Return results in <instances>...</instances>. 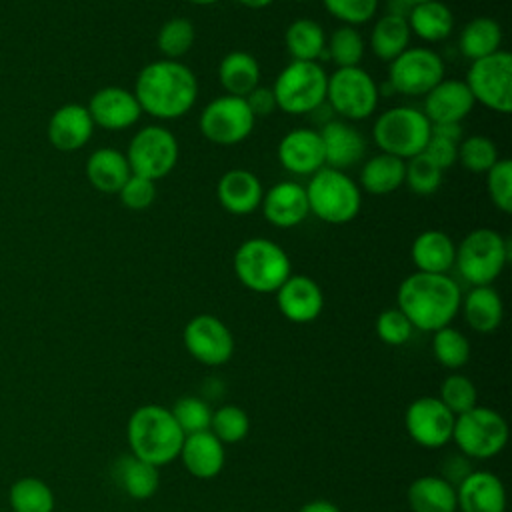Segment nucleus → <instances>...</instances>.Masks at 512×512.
I'll use <instances>...</instances> for the list:
<instances>
[{"mask_svg": "<svg viewBox=\"0 0 512 512\" xmlns=\"http://www.w3.org/2000/svg\"><path fill=\"white\" fill-rule=\"evenodd\" d=\"M140 110L156 120H176L192 110L198 98L196 74L180 60H154L134 82Z\"/></svg>", "mask_w": 512, "mask_h": 512, "instance_id": "1", "label": "nucleus"}, {"mask_svg": "<svg viewBox=\"0 0 512 512\" xmlns=\"http://www.w3.org/2000/svg\"><path fill=\"white\" fill-rule=\"evenodd\" d=\"M396 302L414 328L436 332L450 326L458 314L462 290L448 274L412 272L400 282Z\"/></svg>", "mask_w": 512, "mask_h": 512, "instance_id": "2", "label": "nucleus"}, {"mask_svg": "<svg viewBox=\"0 0 512 512\" xmlns=\"http://www.w3.org/2000/svg\"><path fill=\"white\" fill-rule=\"evenodd\" d=\"M126 438L134 456L160 468L178 458L184 432L176 424L170 408L144 404L128 418Z\"/></svg>", "mask_w": 512, "mask_h": 512, "instance_id": "3", "label": "nucleus"}, {"mask_svg": "<svg viewBox=\"0 0 512 512\" xmlns=\"http://www.w3.org/2000/svg\"><path fill=\"white\" fill-rule=\"evenodd\" d=\"M232 268L240 284L258 294L276 292L292 274L290 256L270 238L244 240L234 252Z\"/></svg>", "mask_w": 512, "mask_h": 512, "instance_id": "4", "label": "nucleus"}, {"mask_svg": "<svg viewBox=\"0 0 512 512\" xmlns=\"http://www.w3.org/2000/svg\"><path fill=\"white\" fill-rule=\"evenodd\" d=\"M304 192L308 210L326 224L352 222L362 208L360 186L344 170L330 166L314 172Z\"/></svg>", "mask_w": 512, "mask_h": 512, "instance_id": "5", "label": "nucleus"}, {"mask_svg": "<svg viewBox=\"0 0 512 512\" xmlns=\"http://www.w3.org/2000/svg\"><path fill=\"white\" fill-rule=\"evenodd\" d=\"M510 260V240L494 228L470 230L456 246L454 266L472 286L492 284Z\"/></svg>", "mask_w": 512, "mask_h": 512, "instance_id": "6", "label": "nucleus"}, {"mask_svg": "<svg viewBox=\"0 0 512 512\" xmlns=\"http://www.w3.org/2000/svg\"><path fill=\"white\" fill-rule=\"evenodd\" d=\"M328 74L318 62H288L276 76L272 94L276 108L290 114L302 116L312 114L326 104Z\"/></svg>", "mask_w": 512, "mask_h": 512, "instance_id": "7", "label": "nucleus"}, {"mask_svg": "<svg viewBox=\"0 0 512 512\" xmlns=\"http://www.w3.org/2000/svg\"><path fill=\"white\" fill-rule=\"evenodd\" d=\"M430 126L422 110L414 106H392L374 120L372 138L382 152L406 162L424 152L430 140Z\"/></svg>", "mask_w": 512, "mask_h": 512, "instance_id": "8", "label": "nucleus"}, {"mask_svg": "<svg viewBox=\"0 0 512 512\" xmlns=\"http://www.w3.org/2000/svg\"><path fill=\"white\" fill-rule=\"evenodd\" d=\"M452 440L464 456L492 458L500 454L508 442V424L504 416L486 406H474L454 418Z\"/></svg>", "mask_w": 512, "mask_h": 512, "instance_id": "9", "label": "nucleus"}, {"mask_svg": "<svg viewBox=\"0 0 512 512\" xmlns=\"http://www.w3.org/2000/svg\"><path fill=\"white\" fill-rule=\"evenodd\" d=\"M380 100V88L360 66L336 68L328 76L326 102L342 120H366L374 114Z\"/></svg>", "mask_w": 512, "mask_h": 512, "instance_id": "10", "label": "nucleus"}, {"mask_svg": "<svg viewBox=\"0 0 512 512\" xmlns=\"http://www.w3.org/2000/svg\"><path fill=\"white\" fill-rule=\"evenodd\" d=\"M464 82L474 102L498 114L512 112V56L508 50L500 48L470 62Z\"/></svg>", "mask_w": 512, "mask_h": 512, "instance_id": "11", "label": "nucleus"}, {"mask_svg": "<svg viewBox=\"0 0 512 512\" xmlns=\"http://www.w3.org/2000/svg\"><path fill=\"white\" fill-rule=\"evenodd\" d=\"M178 152V140L166 126L148 124L128 142L126 160L132 174L156 182L176 168Z\"/></svg>", "mask_w": 512, "mask_h": 512, "instance_id": "12", "label": "nucleus"}, {"mask_svg": "<svg viewBox=\"0 0 512 512\" xmlns=\"http://www.w3.org/2000/svg\"><path fill=\"white\" fill-rule=\"evenodd\" d=\"M256 118L246 100L232 94H222L210 100L198 118L202 136L220 146H234L244 142L254 130Z\"/></svg>", "mask_w": 512, "mask_h": 512, "instance_id": "13", "label": "nucleus"}, {"mask_svg": "<svg viewBox=\"0 0 512 512\" xmlns=\"http://www.w3.org/2000/svg\"><path fill=\"white\" fill-rule=\"evenodd\" d=\"M388 64V86L396 94L426 96L444 78V60L426 46H408Z\"/></svg>", "mask_w": 512, "mask_h": 512, "instance_id": "14", "label": "nucleus"}, {"mask_svg": "<svg viewBox=\"0 0 512 512\" xmlns=\"http://www.w3.org/2000/svg\"><path fill=\"white\" fill-rule=\"evenodd\" d=\"M188 354L206 366L226 364L234 354V336L230 328L212 314L190 318L182 332Z\"/></svg>", "mask_w": 512, "mask_h": 512, "instance_id": "15", "label": "nucleus"}, {"mask_svg": "<svg viewBox=\"0 0 512 512\" xmlns=\"http://www.w3.org/2000/svg\"><path fill=\"white\" fill-rule=\"evenodd\" d=\"M454 414L438 396H420L412 400L404 414L408 436L424 448H442L452 440Z\"/></svg>", "mask_w": 512, "mask_h": 512, "instance_id": "16", "label": "nucleus"}, {"mask_svg": "<svg viewBox=\"0 0 512 512\" xmlns=\"http://www.w3.org/2000/svg\"><path fill=\"white\" fill-rule=\"evenodd\" d=\"M86 108L94 126L104 130H126L142 116L134 92L122 86H104L96 90Z\"/></svg>", "mask_w": 512, "mask_h": 512, "instance_id": "17", "label": "nucleus"}, {"mask_svg": "<svg viewBox=\"0 0 512 512\" xmlns=\"http://www.w3.org/2000/svg\"><path fill=\"white\" fill-rule=\"evenodd\" d=\"M274 294L280 314L294 324L316 320L324 308L322 288L304 274H290Z\"/></svg>", "mask_w": 512, "mask_h": 512, "instance_id": "18", "label": "nucleus"}, {"mask_svg": "<svg viewBox=\"0 0 512 512\" xmlns=\"http://www.w3.org/2000/svg\"><path fill=\"white\" fill-rule=\"evenodd\" d=\"M276 154L282 168L298 176H312L326 166L320 132L314 128H294L286 132L278 142Z\"/></svg>", "mask_w": 512, "mask_h": 512, "instance_id": "19", "label": "nucleus"}, {"mask_svg": "<svg viewBox=\"0 0 512 512\" xmlns=\"http://www.w3.org/2000/svg\"><path fill=\"white\" fill-rule=\"evenodd\" d=\"M474 98L464 80L442 78L426 96H424V116L430 124H460L472 108Z\"/></svg>", "mask_w": 512, "mask_h": 512, "instance_id": "20", "label": "nucleus"}, {"mask_svg": "<svg viewBox=\"0 0 512 512\" xmlns=\"http://www.w3.org/2000/svg\"><path fill=\"white\" fill-rule=\"evenodd\" d=\"M94 132V122L86 106L68 102L54 110L48 120V142L60 152H74L88 144Z\"/></svg>", "mask_w": 512, "mask_h": 512, "instance_id": "21", "label": "nucleus"}, {"mask_svg": "<svg viewBox=\"0 0 512 512\" xmlns=\"http://www.w3.org/2000/svg\"><path fill=\"white\" fill-rule=\"evenodd\" d=\"M260 208L266 222L276 228H294L310 214L304 186L292 180H282L264 192Z\"/></svg>", "mask_w": 512, "mask_h": 512, "instance_id": "22", "label": "nucleus"}, {"mask_svg": "<svg viewBox=\"0 0 512 512\" xmlns=\"http://www.w3.org/2000/svg\"><path fill=\"white\" fill-rule=\"evenodd\" d=\"M324 162L330 168L344 170L356 166L366 152V140L358 128L346 120H328L320 130Z\"/></svg>", "mask_w": 512, "mask_h": 512, "instance_id": "23", "label": "nucleus"}, {"mask_svg": "<svg viewBox=\"0 0 512 512\" xmlns=\"http://www.w3.org/2000/svg\"><path fill=\"white\" fill-rule=\"evenodd\" d=\"M456 506L460 512H504L506 490L502 480L488 470L470 472L456 486Z\"/></svg>", "mask_w": 512, "mask_h": 512, "instance_id": "24", "label": "nucleus"}, {"mask_svg": "<svg viewBox=\"0 0 512 512\" xmlns=\"http://www.w3.org/2000/svg\"><path fill=\"white\" fill-rule=\"evenodd\" d=\"M262 196L264 188L260 178L246 168H232L224 172L216 184L218 204L234 216L252 214L260 208Z\"/></svg>", "mask_w": 512, "mask_h": 512, "instance_id": "25", "label": "nucleus"}, {"mask_svg": "<svg viewBox=\"0 0 512 512\" xmlns=\"http://www.w3.org/2000/svg\"><path fill=\"white\" fill-rule=\"evenodd\" d=\"M178 458L194 478L210 480L222 472L226 452L224 444L210 430H204L184 436Z\"/></svg>", "mask_w": 512, "mask_h": 512, "instance_id": "26", "label": "nucleus"}, {"mask_svg": "<svg viewBox=\"0 0 512 512\" xmlns=\"http://www.w3.org/2000/svg\"><path fill=\"white\" fill-rule=\"evenodd\" d=\"M410 258L416 272L448 274V270L454 266L456 244L442 230H424L414 238Z\"/></svg>", "mask_w": 512, "mask_h": 512, "instance_id": "27", "label": "nucleus"}, {"mask_svg": "<svg viewBox=\"0 0 512 512\" xmlns=\"http://www.w3.org/2000/svg\"><path fill=\"white\" fill-rule=\"evenodd\" d=\"M130 174L132 172L126 154L110 146L94 150L86 160L88 182L92 184V188L104 194H118Z\"/></svg>", "mask_w": 512, "mask_h": 512, "instance_id": "28", "label": "nucleus"}, {"mask_svg": "<svg viewBox=\"0 0 512 512\" xmlns=\"http://www.w3.org/2000/svg\"><path fill=\"white\" fill-rule=\"evenodd\" d=\"M460 308L468 326L480 334L494 332L504 318V304L500 294L488 286H472V290L462 298Z\"/></svg>", "mask_w": 512, "mask_h": 512, "instance_id": "29", "label": "nucleus"}, {"mask_svg": "<svg viewBox=\"0 0 512 512\" xmlns=\"http://www.w3.org/2000/svg\"><path fill=\"white\" fill-rule=\"evenodd\" d=\"M410 34L424 42H442L452 34L454 14L442 0H430L410 6L406 16Z\"/></svg>", "mask_w": 512, "mask_h": 512, "instance_id": "30", "label": "nucleus"}, {"mask_svg": "<svg viewBox=\"0 0 512 512\" xmlns=\"http://www.w3.org/2000/svg\"><path fill=\"white\" fill-rule=\"evenodd\" d=\"M412 512H456V486L442 476H420L408 486Z\"/></svg>", "mask_w": 512, "mask_h": 512, "instance_id": "31", "label": "nucleus"}, {"mask_svg": "<svg viewBox=\"0 0 512 512\" xmlns=\"http://www.w3.org/2000/svg\"><path fill=\"white\" fill-rule=\"evenodd\" d=\"M218 82L226 94L244 98L260 86V64L250 52L232 50L218 64Z\"/></svg>", "mask_w": 512, "mask_h": 512, "instance_id": "32", "label": "nucleus"}, {"mask_svg": "<svg viewBox=\"0 0 512 512\" xmlns=\"http://www.w3.org/2000/svg\"><path fill=\"white\" fill-rule=\"evenodd\" d=\"M406 162L392 154L380 152L370 156L360 170V188L374 194H390L404 184Z\"/></svg>", "mask_w": 512, "mask_h": 512, "instance_id": "33", "label": "nucleus"}, {"mask_svg": "<svg viewBox=\"0 0 512 512\" xmlns=\"http://www.w3.org/2000/svg\"><path fill=\"white\" fill-rule=\"evenodd\" d=\"M410 28L404 16L386 12L380 16L370 32V50L382 62H392L410 44Z\"/></svg>", "mask_w": 512, "mask_h": 512, "instance_id": "34", "label": "nucleus"}, {"mask_svg": "<svg viewBox=\"0 0 512 512\" xmlns=\"http://www.w3.org/2000/svg\"><path fill=\"white\" fill-rule=\"evenodd\" d=\"M116 480L130 498L148 500L160 486V472L158 466L130 454L116 462Z\"/></svg>", "mask_w": 512, "mask_h": 512, "instance_id": "35", "label": "nucleus"}, {"mask_svg": "<svg viewBox=\"0 0 512 512\" xmlns=\"http://www.w3.org/2000/svg\"><path fill=\"white\" fill-rule=\"evenodd\" d=\"M284 44L292 60L318 62V58H328L326 34L322 26L312 18H296L286 28Z\"/></svg>", "mask_w": 512, "mask_h": 512, "instance_id": "36", "label": "nucleus"}, {"mask_svg": "<svg viewBox=\"0 0 512 512\" xmlns=\"http://www.w3.org/2000/svg\"><path fill=\"white\" fill-rule=\"evenodd\" d=\"M502 36H504L502 28L494 18L476 16L460 32L458 48H460L462 56H466L470 62H474V60H480V58L490 56L496 50H500Z\"/></svg>", "mask_w": 512, "mask_h": 512, "instance_id": "37", "label": "nucleus"}, {"mask_svg": "<svg viewBox=\"0 0 512 512\" xmlns=\"http://www.w3.org/2000/svg\"><path fill=\"white\" fill-rule=\"evenodd\" d=\"M8 504L12 512H54L56 500L52 488L44 480L24 476L10 486Z\"/></svg>", "mask_w": 512, "mask_h": 512, "instance_id": "38", "label": "nucleus"}, {"mask_svg": "<svg viewBox=\"0 0 512 512\" xmlns=\"http://www.w3.org/2000/svg\"><path fill=\"white\" fill-rule=\"evenodd\" d=\"M194 24L184 16L166 20L156 36V46L166 60H180L194 46Z\"/></svg>", "mask_w": 512, "mask_h": 512, "instance_id": "39", "label": "nucleus"}, {"mask_svg": "<svg viewBox=\"0 0 512 512\" xmlns=\"http://www.w3.org/2000/svg\"><path fill=\"white\" fill-rule=\"evenodd\" d=\"M366 44L358 28L354 26H338L330 38H326V54L336 64V68L358 66L364 56Z\"/></svg>", "mask_w": 512, "mask_h": 512, "instance_id": "40", "label": "nucleus"}, {"mask_svg": "<svg viewBox=\"0 0 512 512\" xmlns=\"http://www.w3.org/2000/svg\"><path fill=\"white\" fill-rule=\"evenodd\" d=\"M432 334V354L444 368L456 370L468 362L470 342L458 328L444 326Z\"/></svg>", "mask_w": 512, "mask_h": 512, "instance_id": "41", "label": "nucleus"}, {"mask_svg": "<svg viewBox=\"0 0 512 512\" xmlns=\"http://www.w3.org/2000/svg\"><path fill=\"white\" fill-rule=\"evenodd\" d=\"M498 158V148L488 136L474 134L458 142V160L468 172L486 174Z\"/></svg>", "mask_w": 512, "mask_h": 512, "instance_id": "42", "label": "nucleus"}, {"mask_svg": "<svg viewBox=\"0 0 512 512\" xmlns=\"http://www.w3.org/2000/svg\"><path fill=\"white\" fill-rule=\"evenodd\" d=\"M250 430V418L248 414L234 404L220 406L218 410H212L210 420V432L222 442V444H234L248 436Z\"/></svg>", "mask_w": 512, "mask_h": 512, "instance_id": "43", "label": "nucleus"}, {"mask_svg": "<svg viewBox=\"0 0 512 512\" xmlns=\"http://www.w3.org/2000/svg\"><path fill=\"white\" fill-rule=\"evenodd\" d=\"M438 400L454 414H464L470 408L478 406V390L468 376L450 374L440 384Z\"/></svg>", "mask_w": 512, "mask_h": 512, "instance_id": "44", "label": "nucleus"}, {"mask_svg": "<svg viewBox=\"0 0 512 512\" xmlns=\"http://www.w3.org/2000/svg\"><path fill=\"white\" fill-rule=\"evenodd\" d=\"M404 184L420 196L434 194L442 184V170L424 154H416L406 160Z\"/></svg>", "mask_w": 512, "mask_h": 512, "instance_id": "45", "label": "nucleus"}, {"mask_svg": "<svg viewBox=\"0 0 512 512\" xmlns=\"http://www.w3.org/2000/svg\"><path fill=\"white\" fill-rule=\"evenodd\" d=\"M170 412H172L176 424L180 426V430L184 432V436L210 430L212 408L208 406L206 400H202L198 396H182V398H178L174 402V406L170 408Z\"/></svg>", "mask_w": 512, "mask_h": 512, "instance_id": "46", "label": "nucleus"}, {"mask_svg": "<svg viewBox=\"0 0 512 512\" xmlns=\"http://www.w3.org/2000/svg\"><path fill=\"white\" fill-rule=\"evenodd\" d=\"M486 190L500 212H512V160H496V164L486 172Z\"/></svg>", "mask_w": 512, "mask_h": 512, "instance_id": "47", "label": "nucleus"}, {"mask_svg": "<svg viewBox=\"0 0 512 512\" xmlns=\"http://www.w3.org/2000/svg\"><path fill=\"white\" fill-rule=\"evenodd\" d=\"M326 12L344 26H360L374 18L378 0H322Z\"/></svg>", "mask_w": 512, "mask_h": 512, "instance_id": "48", "label": "nucleus"}, {"mask_svg": "<svg viewBox=\"0 0 512 512\" xmlns=\"http://www.w3.org/2000/svg\"><path fill=\"white\" fill-rule=\"evenodd\" d=\"M414 326L398 308H388L376 318V336L390 346H402L412 338Z\"/></svg>", "mask_w": 512, "mask_h": 512, "instance_id": "49", "label": "nucleus"}, {"mask_svg": "<svg viewBox=\"0 0 512 512\" xmlns=\"http://www.w3.org/2000/svg\"><path fill=\"white\" fill-rule=\"evenodd\" d=\"M156 194H158L156 182L148 180L144 176H136V174H130V178L118 192L122 206L130 208V210H144V208L152 206V202L156 200Z\"/></svg>", "mask_w": 512, "mask_h": 512, "instance_id": "50", "label": "nucleus"}, {"mask_svg": "<svg viewBox=\"0 0 512 512\" xmlns=\"http://www.w3.org/2000/svg\"><path fill=\"white\" fill-rule=\"evenodd\" d=\"M424 154L444 172L454 162H458V142L430 134V140L424 148Z\"/></svg>", "mask_w": 512, "mask_h": 512, "instance_id": "51", "label": "nucleus"}, {"mask_svg": "<svg viewBox=\"0 0 512 512\" xmlns=\"http://www.w3.org/2000/svg\"><path fill=\"white\" fill-rule=\"evenodd\" d=\"M248 108L252 110L254 118L258 116H268L276 110V100H274V94H272V88L268 86H256L250 94L244 96Z\"/></svg>", "mask_w": 512, "mask_h": 512, "instance_id": "52", "label": "nucleus"}, {"mask_svg": "<svg viewBox=\"0 0 512 512\" xmlns=\"http://www.w3.org/2000/svg\"><path fill=\"white\" fill-rule=\"evenodd\" d=\"M430 134L460 142L462 140V126L460 124H432Z\"/></svg>", "mask_w": 512, "mask_h": 512, "instance_id": "53", "label": "nucleus"}, {"mask_svg": "<svg viewBox=\"0 0 512 512\" xmlns=\"http://www.w3.org/2000/svg\"><path fill=\"white\" fill-rule=\"evenodd\" d=\"M298 512H340V508L336 504H332L330 500H310L304 506H300Z\"/></svg>", "mask_w": 512, "mask_h": 512, "instance_id": "54", "label": "nucleus"}, {"mask_svg": "<svg viewBox=\"0 0 512 512\" xmlns=\"http://www.w3.org/2000/svg\"><path fill=\"white\" fill-rule=\"evenodd\" d=\"M238 4L246 6V8H254V10H260V8H266L270 6L274 0H236Z\"/></svg>", "mask_w": 512, "mask_h": 512, "instance_id": "55", "label": "nucleus"}, {"mask_svg": "<svg viewBox=\"0 0 512 512\" xmlns=\"http://www.w3.org/2000/svg\"><path fill=\"white\" fill-rule=\"evenodd\" d=\"M188 2L194 6H210V4H216L218 0H188Z\"/></svg>", "mask_w": 512, "mask_h": 512, "instance_id": "56", "label": "nucleus"}, {"mask_svg": "<svg viewBox=\"0 0 512 512\" xmlns=\"http://www.w3.org/2000/svg\"><path fill=\"white\" fill-rule=\"evenodd\" d=\"M406 6H416V4H422V2H430V0H402Z\"/></svg>", "mask_w": 512, "mask_h": 512, "instance_id": "57", "label": "nucleus"}, {"mask_svg": "<svg viewBox=\"0 0 512 512\" xmlns=\"http://www.w3.org/2000/svg\"><path fill=\"white\" fill-rule=\"evenodd\" d=\"M296 2H310V0H296Z\"/></svg>", "mask_w": 512, "mask_h": 512, "instance_id": "58", "label": "nucleus"}]
</instances>
